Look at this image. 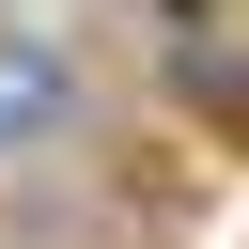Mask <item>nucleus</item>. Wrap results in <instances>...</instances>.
I'll list each match as a JSON object with an SVG mask.
<instances>
[{
  "mask_svg": "<svg viewBox=\"0 0 249 249\" xmlns=\"http://www.w3.org/2000/svg\"><path fill=\"white\" fill-rule=\"evenodd\" d=\"M62 109H78V78H62L47 47H0V156H31V140H62Z\"/></svg>",
  "mask_w": 249,
  "mask_h": 249,
  "instance_id": "f257e3e1",
  "label": "nucleus"
}]
</instances>
